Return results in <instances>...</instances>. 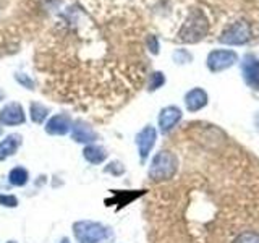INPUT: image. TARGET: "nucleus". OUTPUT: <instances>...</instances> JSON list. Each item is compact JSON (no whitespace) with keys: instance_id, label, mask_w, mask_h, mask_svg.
I'll use <instances>...</instances> for the list:
<instances>
[{"instance_id":"obj_7","label":"nucleus","mask_w":259,"mask_h":243,"mask_svg":"<svg viewBox=\"0 0 259 243\" xmlns=\"http://www.w3.org/2000/svg\"><path fill=\"white\" fill-rule=\"evenodd\" d=\"M182 120V110L175 107V105H168L164 107L159 113V128L160 133H170L172 130L178 125V122Z\"/></svg>"},{"instance_id":"obj_23","label":"nucleus","mask_w":259,"mask_h":243,"mask_svg":"<svg viewBox=\"0 0 259 243\" xmlns=\"http://www.w3.org/2000/svg\"><path fill=\"white\" fill-rule=\"evenodd\" d=\"M256 127H257V130H259V113H257V117H256Z\"/></svg>"},{"instance_id":"obj_2","label":"nucleus","mask_w":259,"mask_h":243,"mask_svg":"<svg viewBox=\"0 0 259 243\" xmlns=\"http://www.w3.org/2000/svg\"><path fill=\"white\" fill-rule=\"evenodd\" d=\"M178 167H180L178 154L168 149H162L154 156L151 162L149 178L154 183H165L177 175Z\"/></svg>"},{"instance_id":"obj_21","label":"nucleus","mask_w":259,"mask_h":243,"mask_svg":"<svg viewBox=\"0 0 259 243\" xmlns=\"http://www.w3.org/2000/svg\"><path fill=\"white\" fill-rule=\"evenodd\" d=\"M148 44H149V47H151L152 54H157V52H159V44H157V40H156V37H154V36H151V37L148 39Z\"/></svg>"},{"instance_id":"obj_16","label":"nucleus","mask_w":259,"mask_h":243,"mask_svg":"<svg viewBox=\"0 0 259 243\" xmlns=\"http://www.w3.org/2000/svg\"><path fill=\"white\" fill-rule=\"evenodd\" d=\"M47 113H49V109L44 107L42 104H39V102H32L31 104V118H32V122H36V124H42V122L46 120V117H47Z\"/></svg>"},{"instance_id":"obj_24","label":"nucleus","mask_w":259,"mask_h":243,"mask_svg":"<svg viewBox=\"0 0 259 243\" xmlns=\"http://www.w3.org/2000/svg\"><path fill=\"white\" fill-rule=\"evenodd\" d=\"M8 243H13V241H8Z\"/></svg>"},{"instance_id":"obj_10","label":"nucleus","mask_w":259,"mask_h":243,"mask_svg":"<svg viewBox=\"0 0 259 243\" xmlns=\"http://www.w3.org/2000/svg\"><path fill=\"white\" fill-rule=\"evenodd\" d=\"M24 122V110L20 104L12 102L7 104L5 107L0 110V124L13 127V125H20Z\"/></svg>"},{"instance_id":"obj_25","label":"nucleus","mask_w":259,"mask_h":243,"mask_svg":"<svg viewBox=\"0 0 259 243\" xmlns=\"http://www.w3.org/2000/svg\"><path fill=\"white\" fill-rule=\"evenodd\" d=\"M0 133H2V130H0Z\"/></svg>"},{"instance_id":"obj_5","label":"nucleus","mask_w":259,"mask_h":243,"mask_svg":"<svg viewBox=\"0 0 259 243\" xmlns=\"http://www.w3.org/2000/svg\"><path fill=\"white\" fill-rule=\"evenodd\" d=\"M109 230L97 222H78L75 224V235L79 243H99L107 238Z\"/></svg>"},{"instance_id":"obj_12","label":"nucleus","mask_w":259,"mask_h":243,"mask_svg":"<svg viewBox=\"0 0 259 243\" xmlns=\"http://www.w3.org/2000/svg\"><path fill=\"white\" fill-rule=\"evenodd\" d=\"M70 128H71V120L68 115H65V113L52 117L46 125L47 133H51V135H65L70 132Z\"/></svg>"},{"instance_id":"obj_8","label":"nucleus","mask_w":259,"mask_h":243,"mask_svg":"<svg viewBox=\"0 0 259 243\" xmlns=\"http://www.w3.org/2000/svg\"><path fill=\"white\" fill-rule=\"evenodd\" d=\"M156 140H157V132H156V128L151 125L144 127L141 132L136 135V144H138L140 156L143 160L149 156L151 149L154 148V144H156Z\"/></svg>"},{"instance_id":"obj_11","label":"nucleus","mask_w":259,"mask_h":243,"mask_svg":"<svg viewBox=\"0 0 259 243\" xmlns=\"http://www.w3.org/2000/svg\"><path fill=\"white\" fill-rule=\"evenodd\" d=\"M207 104V93L202 88H194L185 96V105L190 112H198Z\"/></svg>"},{"instance_id":"obj_19","label":"nucleus","mask_w":259,"mask_h":243,"mask_svg":"<svg viewBox=\"0 0 259 243\" xmlns=\"http://www.w3.org/2000/svg\"><path fill=\"white\" fill-rule=\"evenodd\" d=\"M123 166L120 164V162H112V164H109L107 167H105V172H110L113 175H120L123 174Z\"/></svg>"},{"instance_id":"obj_3","label":"nucleus","mask_w":259,"mask_h":243,"mask_svg":"<svg viewBox=\"0 0 259 243\" xmlns=\"http://www.w3.org/2000/svg\"><path fill=\"white\" fill-rule=\"evenodd\" d=\"M209 31V23L206 20V16L201 12L194 10L190 13L188 20L183 23V26L178 32V39L182 43H198L202 37H206Z\"/></svg>"},{"instance_id":"obj_14","label":"nucleus","mask_w":259,"mask_h":243,"mask_svg":"<svg viewBox=\"0 0 259 243\" xmlns=\"http://www.w3.org/2000/svg\"><path fill=\"white\" fill-rule=\"evenodd\" d=\"M73 138L79 143H89V141H94L96 133L91 130V127H88L86 124H81V122H76L75 127H73Z\"/></svg>"},{"instance_id":"obj_15","label":"nucleus","mask_w":259,"mask_h":243,"mask_svg":"<svg viewBox=\"0 0 259 243\" xmlns=\"http://www.w3.org/2000/svg\"><path fill=\"white\" fill-rule=\"evenodd\" d=\"M84 157L91 162V164H101L102 160L107 157V152L101 146H88L84 149Z\"/></svg>"},{"instance_id":"obj_22","label":"nucleus","mask_w":259,"mask_h":243,"mask_svg":"<svg viewBox=\"0 0 259 243\" xmlns=\"http://www.w3.org/2000/svg\"><path fill=\"white\" fill-rule=\"evenodd\" d=\"M16 79H18L20 83H23V85L26 86L28 89H32V81H31V79H28V78H24V76L21 75V73H20V75H16Z\"/></svg>"},{"instance_id":"obj_1","label":"nucleus","mask_w":259,"mask_h":243,"mask_svg":"<svg viewBox=\"0 0 259 243\" xmlns=\"http://www.w3.org/2000/svg\"><path fill=\"white\" fill-rule=\"evenodd\" d=\"M183 164L154 202V243H259V162L221 128H188Z\"/></svg>"},{"instance_id":"obj_4","label":"nucleus","mask_w":259,"mask_h":243,"mask_svg":"<svg viewBox=\"0 0 259 243\" xmlns=\"http://www.w3.org/2000/svg\"><path fill=\"white\" fill-rule=\"evenodd\" d=\"M249 39H251V26L246 21H235L229 28H225V31L219 37L222 44H229V46L246 44Z\"/></svg>"},{"instance_id":"obj_17","label":"nucleus","mask_w":259,"mask_h":243,"mask_svg":"<svg viewBox=\"0 0 259 243\" xmlns=\"http://www.w3.org/2000/svg\"><path fill=\"white\" fill-rule=\"evenodd\" d=\"M28 172L24 170L23 167H16L10 172V182L12 185H16V186H23L24 183L28 182Z\"/></svg>"},{"instance_id":"obj_18","label":"nucleus","mask_w":259,"mask_h":243,"mask_svg":"<svg viewBox=\"0 0 259 243\" xmlns=\"http://www.w3.org/2000/svg\"><path fill=\"white\" fill-rule=\"evenodd\" d=\"M165 83V76L164 73L160 71H154L151 73V79H149V91H156V89H159L162 85Z\"/></svg>"},{"instance_id":"obj_6","label":"nucleus","mask_w":259,"mask_h":243,"mask_svg":"<svg viewBox=\"0 0 259 243\" xmlns=\"http://www.w3.org/2000/svg\"><path fill=\"white\" fill-rule=\"evenodd\" d=\"M238 60L237 52L233 51H225V49H219V51H212L207 55V68L214 73L224 71L227 68L233 67Z\"/></svg>"},{"instance_id":"obj_9","label":"nucleus","mask_w":259,"mask_h":243,"mask_svg":"<svg viewBox=\"0 0 259 243\" xmlns=\"http://www.w3.org/2000/svg\"><path fill=\"white\" fill-rule=\"evenodd\" d=\"M241 73H243V78H245V81L251 88L259 89V60L254 55L248 54L243 57Z\"/></svg>"},{"instance_id":"obj_13","label":"nucleus","mask_w":259,"mask_h":243,"mask_svg":"<svg viewBox=\"0 0 259 243\" xmlns=\"http://www.w3.org/2000/svg\"><path fill=\"white\" fill-rule=\"evenodd\" d=\"M20 144H21L20 135H8L4 141H0V160H5L7 157L13 156Z\"/></svg>"},{"instance_id":"obj_20","label":"nucleus","mask_w":259,"mask_h":243,"mask_svg":"<svg viewBox=\"0 0 259 243\" xmlns=\"http://www.w3.org/2000/svg\"><path fill=\"white\" fill-rule=\"evenodd\" d=\"M0 202H2V205H5V206L13 208V206L18 205V199H16L15 196H7V194H0Z\"/></svg>"}]
</instances>
